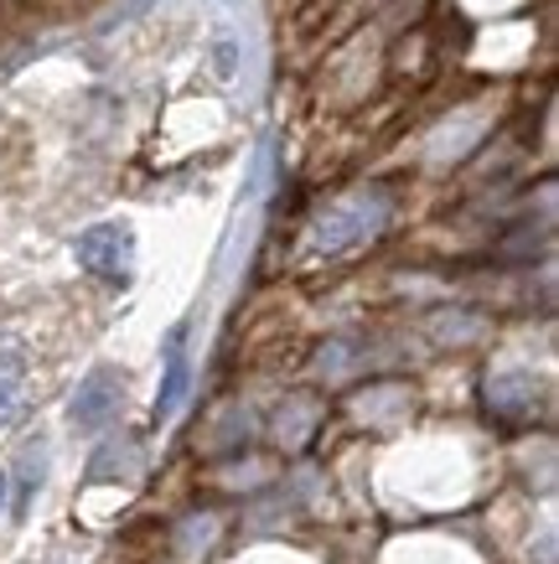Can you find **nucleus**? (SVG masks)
Segmentation results:
<instances>
[{
  "label": "nucleus",
  "instance_id": "1",
  "mask_svg": "<svg viewBox=\"0 0 559 564\" xmlns=\"http://www.w3.org/2000/svg\"><path fill=\"white\" fill-rule=\"evenodd\" d=\"M73 254H78L84 270L99 274V280L125 285V280H130V264H136V239H130L125 223H99V228H84V234H78Z\"/></svg>",
  "mask_w": 559,
  "mask_h": 564
},
{
  "label": "nucleus",
  "instance_id": "2",
  "mask_svg": "<svg viewBox=\"0 0 559 564\" xmlns=\"http://www.w3.org/2000/svg\"><path fill=\"white\" fill-rule=\"evenodd\" d=\"M384 218H389V203H384V197H368V192H357V197L337 203L322 223H316V249H322V254H337V249H347V243L378 234V223Z\"/></svg>",
  "mask_w": 559,
  "mask_h": 564
},
{
  "label": "nucleus",
  "instance_id": "3",
  "mask_svg": "<svg viewBox=\"0 0 559 564\" xmlns=\"http://www.w3.org/2000/svg\"><path fill=\"white\" fill-rule=\"evenodd\" d=\"M119 393H125V378L109 373V368H94V373L78 383V393H73L68 404V420L78 430H99L109 425V414L119 410Z\"/></svg>",
  "mask_w": 559,
  "mask_h": 564
},
{
  "label": "nucleus",
  "instance_id": "4",
  "mask_svg": "<svg viewBox=\"0 0 559 564\" xmlns=\"http://www.w3.org/2000/svg\"><path fill=\"white\" fill-rule=\"evenodd\" d=\"M186 383H192V368H186V326H176L166 337V378H161V393H155V425L176 420V410L186 404Z\"/></svg>",
  "mask_w": 559,
  "mask_h": 564
},
{
  "label": "nucleus",
  "instance_id": "5",
  "mask_svg": "<svg viewBox=\"0 0 559 564\" xmlns=\"http://www.w3.org/2000/svg\"><path fill=\"white\" fill-rule=\"evenodd\" d=\"M119 477H140V445L136 441H109L88 462V481H119Z\"/></svg>",
  "mask_w": 559,
  "mask_h": 564
},
{
  "label": "nucleus",
  "instance_id": "6",
  "mask_svg": "<svg viewBox=\"0 0 559 564\" xmlns=\"http://www.w3.org/2000/svg\"><path fill=\"white\" fill-rule=\"evenodd\" d=\"M21 399V358L17 352H0V420L17 410Z\"/></svg>",
  "mask_w": 559,
  "mask_h": 564
},
{
  "label": "nucleus",
  "instance_id": "7",
  "mask_svg": "<svg viewBox=\"0 0 559 564\" xmlns=\"http://www.w3.org/2000/svg\"><path fill=\"white\" fill-rule=\"evenodd\" d=\"M213 63H218L223 78H234V68H238V47H234V36H218V42H213Z\"/></svg>",
  "mask_w": 559,
  "mask_h": 564
},
{
  "label": "nucleus",
  "instance_id": "8",
  "mask_svg": "<svg viewBox=\"0 0 559 564\" xmlns=\"http://www.w3.org/2000/svg\"><path fill=\"white\" fill-rule=\"evenodd\" d=\"M6 487H11V481H6V471H0V513H6Z\"/></svg>",
  "mask_w": 559,
  "mask_h": 564
}]
</instances>
